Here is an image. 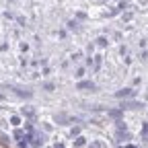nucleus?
<instances>
[{"instance_id":"20e7f679","label":"nucleus","mask_w":148,"mask_h":148,"mask_svg":"<svg viewBox=\"0 0 148 148\" xmlns=\"http://www.w3.org/2000/svg\"><path fill=\"white\" fill-rule=\"evenodd\" d=\"M10 121H12V123H14V125H18V123H21V119H18V117H16V115H14V117H12V119H10Z\"/></svg>"},{"instance_id":"7ed1b4c3","label":"nucleus","mask_w":148,"mask_h":148,"mask_svg":"<svg viewBox=\"0 0 148 148\" xmlns=\"http://www.w3.org/2000/svg\"><path fill=\"white\" fill-rule=\"evenodd\" d=\"M97 41H99V45H101V47H105V45H107V39H105V37H101V39H97Z\"/></svg>"},{"instance_id":"39448f33","label":"nucleus","mask_w":148,"mask_h":148,"mask_svg":"<svg viewBox=\"0 0 148 148\" xmlns=\"http://www.w3.org/2000/svg\"><path fill=\"white\" fill-rule=\"evenodd\" d=\"M92 148H101V146H99V144H92Z\"/></svg>"},{"instance_id":"423d86ee","label":"nucleus","mask_w":148,"mask_h":148,"mask_svg":"<svg viewBox=\"0 0 148 148\" xmlns=\"http://www.w3.org/2000/svg\"><path fill=\"white\" fill-rule=\"evenodd\" d=\"M125 148H134V146H125Z\"/></svg>"},{"instance_id":"f257e3e1","label":"nucleus","mask_w":148,"mask_h":148,"mask_svg":"<svg viewBox=\"0 0 148 148\" xmlns=\"http://www.w3.org/2000/svg\"><path fill=\"white\" fill-rule=\"evenodd\" d=\"M115 97H134V90L132 88H123V90L115 92Z\"/></svg>"},{"instance_id":"f03ea898","label":"nucleus","mask_w":148,"mask_h":148,"mask_svg":"<svg viewBox=\"0 0 148 148\" xmlns=\"http://www.w3.org/2000/svg\"><path fill=\"white\" fill-rule=\"evenodd\" d=\"M76 88H90V90H92V88H95V84H92L90 80H84V82H78Z\"/></svg>"}]
</instances>
